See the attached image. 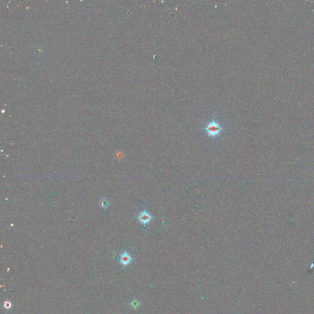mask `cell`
<instances>
[{"instance_id":"cell-1","label":"cell","mask_w":314,"mask_h":314,"mask_svg":"<svg viewBox=\"0 0 314 314\" xmlns=\"http://www.w3.org/2000/svg\"><path fill=\"white\" fill-rule=\"evenodd\" d=\"M226 128L222 125L219 122L218 119L215 117V115H213L211 119L206 124L203 130L210 137L215 139L224 131Z\"/></svg>"},{"instance_id":"cell-2","label":"cell","mask_w":314,"mask_h":314,"mask_svg":"<svg viewBox=\"0 0 314 314\" xmlns=\"http://www.w3.org/2000/svg\"><path fill=\"white\" fill-rule=\"evenodd\" d=\"M152 218H153L152 216L146 210L141 212L138 215L139 221L144 225H146L150 223L152 220Z\"/></svg>"},{"instance_id":"cell-4","label":"cell","mask_w":314,"mask_h":314,"mask_svg":"<svg viewBox=\"0 0 314 314\" xmlns=\"http://www.w3.org/2000/svg\"><path fill=\"white\" fill-rule=\"evenodd\" d=\"M100 204H101V206L103 208H107V207L109 206V203H108V201H107L106 200H105V199H103V200L101 201V202H100Z\"/></svg>"},{"instance_id":"cell-3","label":"cell","mask_w":314,"mask_h":314,"mask_svg":"<svg viewBox=\"0 0 314 314\" xmlns=\"http://www.w3.org/2000/svg\"><path fill=\"white\" fill-rule=\"evenodd\" d=\"M131 260H132V258L127 252L123 253L121 255L120 258V262L124 266H127V265L129 264L131 262Z\"/></svg>"}]
</instances>
